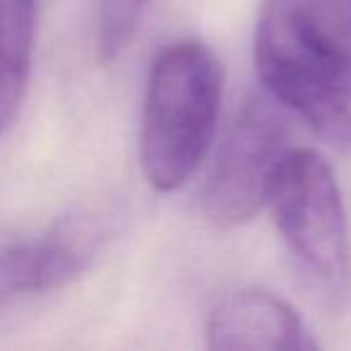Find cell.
I'll return each instance as SVG.
<instances>
[{
  "mask_svg": "<svg viewBox=\"0 0 351 351\" xmlns=\"http://www.w3.org/2000/svg\"><path fill=\"white\" fill-rule=\"evenodd\" d=\"M267 205L308 291L330 313H341L351 298V248L330 164L313 149L289 147L272 176Z\"/></svg>",
  "mask_w": 351,
  "mask_h": 351,
  "instance_id": "3",
  "label": "cell"
},
{
  "mask_svg": "<svg viewBox=\"0 0 351 351\" xmlns=\"http://www.w3.org/2000/svg\"><path fill=\"white\" fill-rule=\"evenodd\" d=\"M224 68L205 41H171L154 56L140 128V164L154 191L191 181L215 140Z\"/></svg>",
  "mask_w": 351,
  "mask_h": 351,
  "instance_id": "1",
  "label": "cell"
},
{
  "mask_svg": "<svg viewBox=\"0 0 351 351\" xmlns=\"http://www.w3.org/2000/svg\"><path fill=\"white\" fill-rule=\"evenodd\" d=\"M255 70L267 94L322 140L351 149V49L296 10L293 0H265L253 41Z\"/></svg>",
  "mask_w": 351,
  "mask_h": 351,
  "instance_id": "2",
  "label": "cell"
},
{
  "mask_svg": "<svg viewBox=\"0 0 351 351\" xmlns=\"http://www.w3.org/2000/svg\"><path fill=\"white\" fill-rule=\"evenodd\" d=\"M39 0H0V135L17 121L32 75Z\"/></svg>",
  "mask_w": 351,
  "mask_h": 351,
  "instance_id": "7",
  "label": "cell"
},
{
  "mask_svg": "<svg viewBox=\"0 0 351 351\" xmlns=\"http://www.w3.org/2000/svg\"><path fill=\"white\" fill-rule=\"evenodd\" d=\"M147 0H97V51L113 60L128 49L140 29Z\"/></svg>",
  "mask_w": 351,
  "mask_h": 351,
  "instance_id": "8",
  "label": "cell"
},
{
  "mask_svg": "<svg viewBox=\"0 0 351 351\" xmlns=\"http://www.w3.org/2000/svg\"><path fill=\"white\" fill-rule=\"evenodd\" d=\"M289 152L282 104L248 94L231 118L200 193L202 215L221 229L250 221L265 205L272 176Z\"/></svg>",
  "mask_w": 351,
  "mask_h": 351,
  "instance_id": "4",
  "label": "cell"
},
{
  "mask_svg": "<svg viewBox=\"0 0 351 351\" xmlns=\"http://www.w3.org/2000/svg\"><path fill=\"white\" fill-rule=\"evenodd\" d=\"M89 243L77 229L0 245V308L70 284L87 267Z\"/></svg>",
  "mask_w": 351,
  "mask_h": 351,
  "instance_id": "6",
  "label": "cell"
},
{
  "mask_svg": "<svg viewBox=\"0 0 351 351\" xmlns=\"http://www.w3.org/2000/svg\"><path fill=\"white\" fill-rule=\"evenodd\" d=\"M210 349L301 351L317 349L303 317L265 289H241L215 303L205 322Z\"/></svg>",
  "mask_w": 351,
  "mask_h": 351,
  "instance_id": "5",
  "label": "cell"
}]
</instances>
